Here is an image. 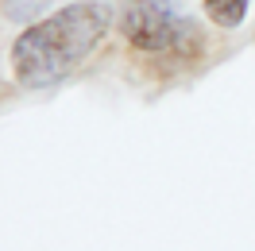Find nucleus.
I'll return each instance as SVG.
<instances>
[{"instance_id":"f257e3e1","label":"nucleus","mask_w":255,"mask_h":251,"mask_svg":"<svg viewBox=\"0 0 255 251\" xmlns=\"http://www.w3.org/2000/svg\"><path fill=\"white\" fill-rule=\"evenodd\" d=\"M109 23L112 12L105 4H70L50 19L27 27L12 47L16 81L27 89H47L54 81H62L105 39Z\"/></svg>"},{"instance_id":"f03ea898","label":"nucleus","mask_w":255,"mask_h":251,"mask_svg":"<svg viewBox=\"0 0 255 251\" xmlns=\"http://www.w3.org/2000/svg\"><path fill=\"white\" fill-rule=\"evenodd\" d=\"M124 39L139 54L186 62L201 50V31L190 16H182L170 0H131L120 16Z\"/></svg>"},{"instance_id":"7ed1b4c3","label":"nucleus","mask_w":255,"mask_h":251,"mask_svg":"<svg viewBox=\"0 0 255 251\" xmlns=\"http://www.w3.org/2000/svg\"><path fill=\"white\" fill-rule=\"evenodd\" d=\"M205 12L217 27L232 31V27H240L244 16H248V0H205Z\"/></svg>"}]
</instances>
